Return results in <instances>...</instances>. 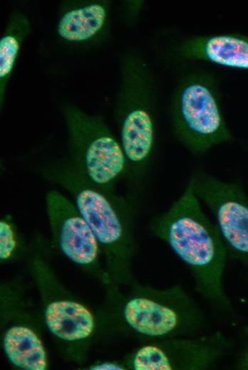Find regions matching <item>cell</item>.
<instances>
[{
    "mask_svg": "<svg viewBox=\"0 0 248 370\" xmlns=\"http://www.w3.org/2000/svg\"><path fill=\"white\" fill-rule=\"evenodd\" d=\"M188 182L212 213L229 257L248 265V196L243 186L202 171L193 172Z\"/></svg>",
    "mask_w": 248,
    "mask_h": 370,
    "instance_id": "cell-7",
    "label": "cell"
},
{
    "mask_svg": "<svg viewBox=\"0 0 248 370\" xmlns=\"http://www.w3.org/2000/svg\"><path fill=\"white\" fill-rule=\"evenodd\" d=\"M17 246L16 235L13 224L9 217L0 221V258L9 260L14 255Z\"/></svg>",
    "mask_w": 248,
    "mask_h": 370,
    "instance_id": "cell-15",
    "label": "cell"
},
{
    "mask_svg": "<svg viewBox=\"0 0 248 370\" xmlns=\"http://www.w3.org/2000/svg\"><path fill=\"white\" fill-rule=\"evenodd\" d=\"M20 37L7 32L0 40V78L1 83L10 74L19 51Z\"/></svg>",
    "mask_w": 248,
    "mask_h": 370,
    "instance_id": "cell-14",
    "label": "cell"
},
{
    "mask_svg": "<svg viewBox=\"0 0 248 370\" xmlns=\"http://www.w3.org/2000/svg\"><path fill=\"white\" fill-rule=\"evenodd\" d=\"M93 369H115V370H122V369H125V366H122V365H120V364H113V363H103V364H99V365H97V366H93V368H91Z\"/></svg>",
    "mask_w": 248,
    "mask_h": 370,
    "instance_id": "cell-17",
    "label": "cell"
},
{
    "mask_svg": "<svg viewBox=\"0 0 248 370\" xmlns=\"http://www.w3.org/2000/svg\"><path fill=\"white\" fill-rule=\"evenodd\" d=\"M73 153L71 162L89 183L107 192H116L126 180L127 159L123 147L104 121L69 106L64 110Z\"/></svg>",
    "mask_w": 248,
    "mask_h": 370,
    "instance_id": "cell-6",
    "label": "cell"
},
{
    "mask_svg": "<svg viewBox=\"0 0 248 370\" xmlns=\"http://www.w3.org/2000/svg\"><path fill=\"white\" fill-rule=\"evenodd\" d=\"M46 204L53 238L61 252L80 265L95 263L99 243L74 203L58 190L50 189Z\"/></svg>",
    "mask_w": 248,
    "mask_h": 370,
    "instance_id": "cell-9",
    "label": "cell"
},
{
    "mask_svg": "<svg viewBox=\"0 0 248 370\" xmlns=\"http://www.w3.org/2000/svg\"><path fill=\"white\" fill-rule=\"evenodd\" d=\"M125 302L122 319L133 332L157 339L202 334L207 327L203 309L180 284L155 290H138Z\"/></svg>",
    "mask_w": 248,
    "mask_h": 370,
    "instance_id": "cell-5",
    "label": "cell"
},
{
    "mask_svg": "<svg viewBox=\"0 0 248 370\" xmlns=\"http://www.w3.org/2000/svg\"><path fill=\"white\" fill-rule=\"evenodd\" d=\"M244 334L248 337V327L244 330ZM232 369L235 370H248V339L238 350L232 364Z\"/></svg>",
    "mask_w": 248,
    "mask_h": 370,
    "instance_id": "cell-16",
    "label": "cell"
},
{
    "mask_svg": "<svg viewBox=\"0 0 248 370\" xmlns=\"http://www.w3.org/2000/svg\"><path fill=\"white\" fill-rule=\"evenodd\" d=\"M170 115L176 139L195 155L234 139L222 112L217 81L207 72L192 70L180 78Z\"/></svg>",
    "mask_w": 248,
    "mask_h": 370,
    "instance_id": "cell-3",
    "label": "cell"
},
{
    "mask_svg": "<svg viewBox=\"0 0 248 370\" xmlns=\"http://www.w3.org/2000/svg\"><path fill=\"white\" fill-rule=\"evenodd\" d=\"M150 226L189 270L200 297L215 311L232 313V304L224 286L229 255L188 181L181 195L154 217Z\"/></svg>",
    "mask_w": 248,
    "mask_h": 370,
    "instance_id": "cell-1",
    "label": "cell"
},
{
    "mask_svg": "<svg viewBox=\"0 0 248 370\" xmlns=\"http://www.w3.org/2000/svg\"><path fill=\"white\" fill-rule=\"evenodd\" d=\"M41 174L72 196L78 212L104 249L111 268L119 276H128L134 250L133 219L138 201L127 194L98 189L68 162L50 164Z\"/></svg>",
    "mask_w": 248,
    "mask_h": 370,
    "instance_id": "cell-2",
    "label": "cell"
},
{
    "mask_svg": "<svg viewBox=\"0 0 248 370\" xmlns=\"http://www.w3.org/2000/svg\"><path fill=\"white\" fill-rule=\"evenodd\" d=\"M4 349L10 361L27 370L46 369V356L41 341L30 329L16 326L4 337Z\"/></svg>",
    "mask_w": 248,
    "mask_h": 370,
    "instance_id": "cell-12",
    "label": "cell"
},
{
    "mask_svg": "<svg viewBox=\"0 0 248 370\" xmlns=\"http://www.w3.org/2000/svg\"><path fill=\"white\" fill-rule=\"evenodd\" d=\"M124 93L118 110L120 142L128 162L126 194L138 201L150 175L155 147V120L143 68L126 67Z\"/></svg>",
    "mask_w": 248,
    "mask_h": 370,
    "instance_id": "cell-4",
    "label": "cell"
},
{
    "mask_svg": "<svg viewBox=\"0 0 248 370\" xmlns=\"http://www.w3.org/2000/svg\"><path fill=\"white\" fill-rule=\"evenodd\" d=\"M105 8L94 4L66 12L58 24V33L71 41H81L93 36L103 26Z\"/></svg>",
    "mask_w": 248,
    "mask_h": 370,
    "instance_id": "cell-13",
    "label": "cell"
},
{
    "mask_svg": "<svg viewBox=\"0 0 248 370\" xmlns=\"http://www.w3.org/2000/svg\"><path fill=\"white\" fill-rule=\"evenodd\" d=\"M232 345L221 331L167 338L140 347L127 363L134 370H209Z\"/></svg>",
    "mask_w": 248,
    "mask_h": 370,
    "instance_id": "cell-8",
    "label": "cell"
},
{
    "mask_svg": "<svg viewBox=\"0 0 248 370\" xmlns=\"http://www.w3.org/2000/svg\"><path fill=\"white\" fill-rule=\"evenodd\" d=\"M174 54L181 60L248 70V36L237 33L193 36L178 43Z\"/></svg>",
    "mask_w": 248,
    "mask_h": 370,
    "instance_id": "cell-10",
    "label": "cell"
},
{
    "mask_svg": "<svg viewBox=\"0 0 248 370\" xmlns=\"http://www.w3.org/2000/svg\"><path fill=\"white\" fill-rule=\"evenodd\" d=\"M45 319L48 329L57 337L75 341L88 337L94 322L90 311L71 301H56L46 310Z\"/></svg>",
    "mask_w": 248,
    "mask_h": 370,
    "instance_id": "cell-11",
    "label": "cell"
}]
</instances>
